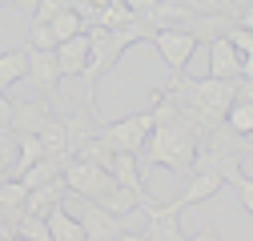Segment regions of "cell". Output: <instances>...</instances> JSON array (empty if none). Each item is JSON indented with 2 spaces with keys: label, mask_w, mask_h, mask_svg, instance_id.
I'll list each match as a JSON object with an SVG mask.
<instances>
[{
  "label": "cell",
  "mask_w": 253,
  "mask_h": 241,
  "mask_svg": "<svg viewBox=\"0 0 253 241\" xmlns=\"http://www.w3.org/2000/svg\"><path fill=\"white\" fill-rule=\"evenodd\" d=\"M197 145H201L197 129L181 125V120H169V125H153V133L145 141V153H149V165H161V169H169L177 177H189Z\"/></svg>",
  "instance_id": "obj_1"
},
{
  "label": "cell",
  "mask_w": 253,
  "mask_h": 241,
  "mask_svg": "<svg viewBox=\"0 0 253 241\" xmlns=\"http://www.w3.org/2000/svg\"><path fill=\"white\" fill-rule=\"evenodd\" d=\"M153 113H137V117H121V120H109V125L97 129V141L109 149V153H141L149 133H153Z\"/></svg>",
  "instance_id": "obj_2"
},
{
  "label": "cell",
  "mask_w": 253,
  "mask_h": 241,
  "mask_svg": "<svg viewBox=\"0 0 253 241\" xmlns=\"http://www.w3.org/2000/svg\"><path fill=\"white\" fill-rule=\"evenodd\" d=\"M141 209H145V217H149L145 241H185V233H181V209H189V205H185L181 197H173V201H153V197H145Z\"/></svg>",
  "instance_id": "obj_3"
},
{
  "label": "cell",
  "mask_w": 253,
  "mask_h": 241,
  "mask_svg": "<svg viewBox=\"0 0 253 241\" xmlns=\"http://www.w3.org/2000/svg\"><path fill=\"white\" fill-rule=\"evenodd\" d=\"M65 185H69V193L73 197H81V201H101L117 181L101 169V165H88V161H81V157H69V165H65Z\"/></svg>",
  "instance_id": "obj_4"
},
{
  "label": "cell",
  "mask_w": 253,
  "mask_h": 241,
  "mask_svg": "<svg viewBox=\"0 0 253 241\" xmlns=\"http://www.w3.org/2000/svg\"><path fill=\"white\" fill-rule=\"evenodd\" d=\"M153 48L165 56V65H169L173 73H185L189 56L197 52V37L185 33V28H161V33L153 37Z\"/></svg>",
  "instance_id": "obj_5"
},
{
  "label": "cell",
  "mask_w": 253,
  "mask_h": 241,
  "mask_svg": "<svg viewBox=\"0 0 253 241\" xmlns=\"http://www.w3.org/2000/svg\"><path fill=\"white\" fill-rule=\"evenodd\" d=\"M241 161H245V153H229V149H205V145H197V157H193V169L189 173H213V177H221L229 185V181L241 173Z\"/></svg>",
  "instance_id": "obj_6"
},
{
  "label": "cell",
  "mask_w": 253,
  "mask_h": 241,
  "mask_svg": "<svg viewBox=\"0 0 253 241\" xmlns=\"http://www.w3.org/2000/svg\"><path fill=\"white\" fill-rule=\"evenodd\" d=\"M28 52V77L24 80H33L37 84V93L44 97V101H52L56 97V88H60V69H56V52H33V48H24Z\"/></svg>",
  "instance_id": "obj_7"
},
{
  "label": "cell",
  "mask_w": 253,
  "mask_h": 241,
  "mask_svg": "<svg viewBox=\"0 0 253 241\" xmlns=\"http://www.w3.org/2000/svg\"><path fill=\"white\" fill-rule=\"evenodd\" d=\"M52 120V105L41 97H33V101H12V133L16 137H37L44 125Z\"/></svg>",
  "instance_id": "obj_8"
},
{
  "label": "cell",
  "mask_w": 253,
  "mask_h": 241,
  "mask_svg": "<svg viewBox=\"0 0 253 241\" xmlns=\"http://www.w3.org/2000/svg\"><path fill=\"white\" fill-rule=\"evenodd\" d=\"M77 221H81V229H84L88 241H117L125 233L121 229V217L109 213V209H101V205H92V201H84V209L77 213Z\"/></svg>",
  "instance_id": "obj_9"
},
{
  "label": "cell",
  "mask_w": 253,
  "mask_h": 241,
  "mask_svg": "<svg viewBox=\"0 0 253 241\" xmlns=\"http://www.w3.org/2000/svg\"><path fill=\"white\" fill-rule=\"evenodd\" d=\"M56 69H60V77H81L84 69H88V33H77V37H69V40H60L56 48Z\"/></svg>",
  "instance_id": "obj_10"
},
{
  "label": "cell",
  "mask_w": 253,
  "mask_h": 241,
  "mask_svg": "<svg viewBox=\"0 0 253 241\" xmlns=\"http://www.w3.org/2000/svg\"><path fill=\"white\" fill-rule=\"evenodd\" d=\"M69 197V185H65V177H56V181H44V185L37 189H28L24 197V213H37V217H48L52 209H60Z\"/></svg>",
  "instance_id": "obj_11"
},
{
  "label": "cell",
  "mask_w": 253,
  "mask_h": 241,
  "mask_svg": "<svg viewBox=\"0 0 253 241\" xmlns=\"http://www.w3.org/2000/svg\"><path fill=\"white\" fill-rule=\"evenodd\" d=\"M209 77H217V80H237L241 77V52L225 37L209 40Z\"/></svg>",
  "instance_id": "obj_12"
},
{
  "label": "cell",
  "mask_w": 253,
  "mask_h": 241,
  "mask_svg": "<svg viewBox=\"0 0 253 241\" xmlns=\"http://www.w3.org/2000/svg\"><path fill=\"white\" fill-rule=\"evenodd\" d=\"M109 177L117 181V185L133 189L137 197H149L145 181H141V161H137V153H113V161H109Z\"/></svg>",
  "instance_id": "obj_13"
},
{
  "label": "cell",
  "mask_w": 253,
  "mask_h": 241,
  "mask_svg": "<svg viewBox=\"0 0 253 241\" xmlns=\"http://www.w3.org/2000/svg\"><path fill=\"white\" fill-rule=\"evenodd\" d=\"M237 20L229 16H221V12H201V16H189L185 20V33H193L197 44H209V40H221V37H229V28Z\"/></svg>",
  "instance_id": "obj_14"
},
{
  "label": "cell",
  "mask_w": 253,
  "mask_h": 241,
  "mask_svg": "<svg viewBox=\"0 0 253 241\" xmlns=\"http://www.w3.org/2000/svg\"><path fill=\"white\" fill-rule=\"evenodd\" d=\"M221 189H225V181L221 177H213V173H189V181H185V189L177 193L185 205H201V201H209V197H217Z\"/></svg>",
  "instance_id": "obj_15"
},
{
  "label": "cell",
  "mask_w": 253,
  "mask_h": 241,
  "mask_svg": "<svg viewBox=\"0 0 253 241\" xmlns=\"http://www.w3.org/2000/svg\"><path fill=\"white\" fill-rule=\"evenodd\" d=\"M44 221H48V237H52V241H88V237H84V229H81V221L69 213V205L52 209Z\"/></svg>",
  "instance_id": "obj_16"
},
{
  "label": "cell",
  "mask_w": 253,
  "mask_h": 241,
  "mask_svg": "<svg viewBox=\"0 0 253 241\" xmlns=\"http://www.w3.org/2000/svg\"><path fill=\"white\" fill-rule=\"evenodd\" d=\"M37 141H41V149H44V157H73V153H69V133H65V120H60V117L48 120V125L37 133Z\"/></svg>",
  "instance_id": "obj_17"
},
{
  "label": "cell",
  "mask_w": 253,
  "mask_h": 241,
  "mask_svg": "<svg viewBox=\"0 0 253 241\" xmlns=\"http://www.w3.org/2000/svg\"><path fill=\"white\" fill-rule=\"evenodd\" d=\"M28 77V52L12 48V52H0V93H8L16 80Z\"/></svg>",
  "instance_id": "obj_18"
},
{
  "label": "cell",
  "mask_w": 253,
  "mask_h": 241,
  "mask_svg": "<svg viewBox=\"0 0 253 241\" xmlns=\"http://www.w3.org/2000/svg\"><path fill=\"white\" fill-rule=\"evenodd\" d=\"M65 165H69V157H41L33 169H24V185L28 189H37V185H44V181H56L60 173H65Z\"/></svg>",
  "instance_id": "obj_19"
},
{
  "label": "cell",
  "mask_w": 253,
  "mask_h": 241,
  "mask_svg": "<svg viewBox=\"0 0 253 241\" xmlns=\"http://www.w3.org/2000/svg\"><path fill=\"white\" fill-rule=\"evenodd\" d=\"M225 125H229V133H237V137H249V133H253V101H249V97H237V101L229 105Z\"/></svg>",
  "instance_id": "obj_20"
},
{
  "label": "cell",
  "mask_w": 253,
  "mask_h": 241,
  "mask_svg": "<svg viewBox=\"0 0 253 241\" xmlns=\"http://www.w3.org/2000/svg\"><path fill=\"white\" fill-rule=\"evenodd\" d=\"M48 28H52V37H56V40H69V37L84 33L88 24H84V16H81V12H77V8L69 4V8L60 12V16H52V20H48Z\"/></svg>",
  "instance_id": "obj_21"
},
{
  "label": "cell",
  "mask_w": 253,
  "mask_h": 241,
  "mask_svg": "<svg viewBox=\"0 0 253 241\" xmlns=\"http://www.w3.org/2000/svg\"><path fill=\"white\" fill-rule=\"evenodd\" d=\"M60 40L52 37V28L48 24H41V20H33L28 24V37H24V48H33V52H52Z\"/></svg>",
  "instance_id": "obj_22"
},
{
  "label": "cell",
  "mask_w": 253,
  "mask_h": 241,
  "mask_svg": "<svg viewBox=\"0 0 253 241\" xmlns=\"http://www.w3.org/2000/svg\"><path fill=\"white\" fill-rule=\"evenodd\" d=\"M12 233H20V237H28V241H52V237H48V221L37 217V213H20V221L12 225Z\"/></svg>",
  "instance_id": "obj_23"
},
{
  "label": "cell",
  "mask_w": 253,
  "mask_h": 241,
  "mask_svg": "<svg viewBox=\"0 0 253 241\" xmlns=\"http://www.w3.org/2000/svg\"><path fill=\"white\" fill-rule=\"evenodd\" d=\"M16 133L12 129H0V177H8V169L16 165Z\"/></svg>",
  "instance_id": "obj_24"
},
{
  "label": "cell",
  "mask_w": 253,
  "mask_h": 241,
  "mask_svg": "<svg viewBox=\"0 0 253 241\" xmlns=\"http://www.w3.org/2000/svg\"><path fill=\"white\" fill-rule=\"evenodd\" d=\"M229 185H233V193H237V201L245 205V213L253 217V177H249V173H237V177L229 181Z\"/></svg>",
  "instance_id": "obj_25"
},
{
  "label": "cell",
  "mask_w": 253,
  "mask_h": 241,
  "mask_svg": "<svg viewBox=\"0 0 253 241\" xmlns=\"http://www.w3.org/2000/svg\"><path fill=\"white\" fill-rule=\"evenodd\" d=\"M169 4H181L185 12H193V16H201V12H221L225 16V0H169Z\"/></svg>",
  "instance_id": "obj_26"
},
{
  "label": "cell",
  "mask_w": 253,
  "mask_h": 241,
  "mask_svg": "<svg viewBox=\"0 0 253 241\" xmlns=\"http://www.w3.org/2000/svg\"><path fill=\"white\" fill-rule=\"evenodd\" d=\"M225 40H229L241 56H253V33H245L241 24H233V28H229V37H225Z\"/></svg>",
  "instance_id": "obj_27"
},
{
  "label": "cell",
  "mask_w": 253,
  "mask_h": 241,
  "mask_svg": "<svg viewBox=\"0 0 253 241\" xmlns=\"http://www.w3.org/2000/svg\"><path fill=\"white\" fill-rule=\"evenodd\" d=\"M245 8H253V0H225V16H229V20H237Z\"/></svg>",
  "instance_id": "obj_28"
},
{
  "label": "cell",
  "mask_w": 253,
  "mask_h": 241,
  "mask_svg": "<svg viewBox=\"0 0 253 241\" xmlns=\"http://www.w3.org/2000/svg\"><path fill=\"white\" fill-rule=\"evenodd\" d=\"M0 125H4V129H12V101H8L4 93H0Z\"/></svg>",
  "instance_id": "obj_29"
},
{
  "label": "cell",
  "mask_w": 253,
  "mask_h": 241,
  "mask_svg": "<svg viewBox=\"0 0 253 241\" xmlns=\"http://www.w3.org/2000/svg\"><path fill=\"white\" fill-rule=\"evenodd\" d=\"M125 4H129L133 12H153V4H157V0H125Z\"/></svg>",
  "instance_id": "obj_30"
},
{
  "label": "cell",
  "mask_w": 253,
  "mask_h": 241,
  "mask_svg": "<svg viewBox=\"0 0 253 241\" xmlns=\"http://www.w3.org/2000/svg\"><path fill=\"white\" fill-rule=\"evenodd\" d=\"M8 4H16L20 12H28V16H33V12H37V4H41V0H8Z\"/></svg>",
  "instance_id": "obj_31"
},
{
  "label": "cell",
  "mask_w": 253,
  "mask_h": 241,
  "mask_svg": "<svg viewBox=\"0 0 253 241\" xmlns=\"http://www.w3.org/2000/svg\"><path fill=\"white\" fill-rule=\"evenodd\" d=\"M241 80H253V56H241Z\"/></svg>",
  "instance_id": "obj_32"
},
{
  "label": "cell",
  "mask_w": 253,
  "mask_h": 241,
  "mask_svg": "<svg viewBox=\"0 0 253 241\" xmlns=\"http://www.w3.org/2000/svg\"><path fill=\"white\" fill-rule=\"evenodd\" d=\"M237 24H241V28H245V33H253V8H245V12H241V16H237Z\"/></svg>",
  "instance_id": "obj_33"
},
{
  "label": "cell",
  "mask_w": 253,
  "mask_h": 241,
  "mask_svg": "<svg viewBox=\"0 0 253 241\" xmlns=\"http://www.w3.org/2000/svg\"><path fill=\"white\" fill-rule=\"evenodd\" d=\"M185 241H221V237H217V233H213V229H201V233H197V237H185Z\"/></svg>",
  "instance_id": "obj_34"
},
{
  "label": "cell",
  "mask_w": 253,
  "mask_h": 241,
  "mask_svg": "<svg viewBox=\"0 0 253 241\" xmlns=\"http://www.w3.org/2000/svg\"><path fill=\"white\" fill-rule=\"evenodd\" d=\"M117 241H145V233H121Z\"/></svg>",
  "instance_id": "obj_35"
},
{
  "label": "cell",
  "mask_w": 253,
  "mask_h": 241,
  "mask_svg": "<svg viewBox=\"0 0 253 241\" xmlns=\"http://www.w3.org/2000/svg\"><path fill=\"white\" fill-rule=\"evenodd\" d=\"M8 241H28V237H20V233H12V237H8Z\"/></svg>",
  "instance_id": "obj_36"
},
{
  "label": "cell",
  "mask_w": 253,
  "mask_h": 241,
  "mask_svg": "<svg viewBox=\"0 0 253 241\" xmlns=\"http://www.w3.org/2000/svg\"><path fill=\"white\" fill-rule=\"evenodd\" d=\"M0 8H4V0H0Z\"/></svg>",
  "instance_id": "obj_37"
},
{
  "label": "cell",
  "mask_w": 253,
  "mask_h": 241,
  "mask_svg": "<svg viewBox=\"0 0 253 241\" xmlns=\"http://www.w3.org/2000/svg\"><path fill=\"white\" fill-rule=\"evenodd\" d=\"M249 161H253V157H249ZM249 177H253V173H249Z\"/></svg>",
  "instance_id": "obj_38"
},
{
  "label": "cell",
  "mask_w": 253,
  "mask_h": 241,
  "mask_svg": "<svg viewBox=\"0 0 253 241\" xmlns=\"http://www.w3.org/2000/svg\"><path fill=\"white\" fill-rule=\"evenodd\" d=\"M0 129H4V125H0Z\"/></svg>",
  "instance_id": "obj_39"
}]
</instances>
